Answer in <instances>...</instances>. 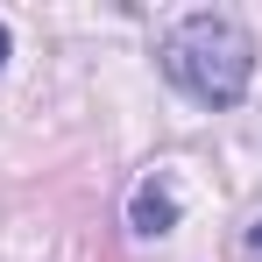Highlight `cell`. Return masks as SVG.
Here are the masks:
<instances>
[{
  "mask_svg": "<svg viewBox=\"0 0 262 262\" xmlns=\"http://www.w3.org/2000/svg\"><path fill=\"white\" fill-rule=\"evenodd\" d=\"M163 71L199 106H241L255 85V36L234 14H184L163 36Z\"/></svg>",
  "mask_w": 262,
  "mask_h": 262,
  "instance_id": "cell-1",
  "label": "cell"
},
{
  "mask_svg": "<svg viewBox=\"0 0 262 262\" xmlns=\"http://www.w3.org/2000/svg\"><path fill=\"white\" fill-rule=\"evenodd\" d=\"M0 71H7V21H0Z\"/></svg>",
  "mask_w": 262,
  "mask_h": 262,
  "instance_id": "cell-4",
  "label": "cell"
},
{
  "mask_svg": "<svg viewBox=\"0 0 262 262\" xmlns=\"http://www.w3.org/2000/svg\"><path fill=\"white\" fill-rule=\"evenodd\" d=\"M248 255L262 262V220H255V227H248Z\"/></svg>",
  "mask_w": 262,
  "mask_h": 262,
  "instance_id": "cell-3",
  "label": "cell"
},
{
  "mask_svg": "<svg viewBox=\"0 0 262 262\" xmlns=\"http://www.w3.org/2000/svg\"><path fill=\"white\" fill-rule=\"evenodd\" d=\"M128 227H135V234H149V241L177 227V177H170V170H156V177H142V184H135Z\"/></svg>",
  "mask_w": 262,
  "mask_h": 262,
  "instance_id": "cell-2",
  "label": "cell"
}]
</instances>
